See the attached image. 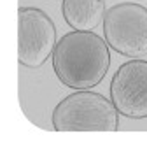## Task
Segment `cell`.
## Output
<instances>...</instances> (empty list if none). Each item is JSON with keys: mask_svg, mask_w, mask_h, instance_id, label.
Here are the masks:
<instances>
[{"mask_svg": "<svg viewBox=\"0 0 147 156\" xmlns=\"http://www.w3.org/2000/svg\"><path fill=\"white\" fill-rule=\"evenodd\" d=\"M56 44V27L53 20L37 7H19L18 62L28 69H37L54 53Z\"/></svg>", "mask_w": 147, "mask_h": 156, "instance_id": "obj_4", "label": "cell"}, {"mask_svg": "<svg viewBox=\"0 0 147 156\" xmlns=\"http://www.w3.org/2000/svg\"><path fill=\"white\" fill-rule=\"evenodd\" d=\"M109 48V42L93 32L74 30L65 34L53 53L56 77L72 90L98 86L110 67Z\"/></svg>", "mask_w": 147, "mask_h": 156, "instance_id": "obj_1", "label": "cell"}, {"mask_svg": "<svg viewBox=\"0 0 147 156\" xmlns=\"http://www.w3.org/2000/svg\"><path fill=\"white\" fill-rule=\"evenodd\" d=\"M105 41L114 51L128 58L147 55V7L123 2L107 9L103 18Z\"/></svg>", "mask_w": 147, "mask_h": 156, "instance_id": "obj_3", "label": "cell"}, {"mask_svg": "<svg viewBox=\"0 0 147 156\" xmlns=\"http://www.w3.org/2000/svg\"><path fill=\"white\" fill-rule=\"evenodd\" d=\"M56 132H116L119 111L114 102L89 90L65 97L53 111Z\"/></svg>", "mask_w": 147, "mask_h": 156, "instance_id": "obj_2", "label": "cell"}, {"mask_svg": "<svg viewBox=\"0 0 147 156\" xmlns=\"http://www.w3.org/2000/svg\"><path fill=\"white\" fill-rule=\"evenodd\" d=\"M110 100L119 114L131 119L147 118V62L131 58L119 67L110 81Z\"/></svg>", "mask_w": 147, "mask_h": 156, "instance_id": "obj_5", "label": "cell"}, {"mask_svg": "<svg viewBox=\"0 0 147 156\" xmlns=\"http://www.w3.org/2000/svg\"><path fill=\"white\" fill-rule=\"evenodd\" d=\"M103 0H63L61 14L74 30L93 32L105 18Z\"/></svg>", "mask_w": 147, "mask_h": 156, "instance_id": "obj_6", "label": "cell"}]
</instances>
